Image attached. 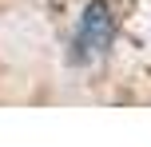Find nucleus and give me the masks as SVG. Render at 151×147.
Returning a JSON list of instances; mask_svg holds the SVG:
<instances>
[{
  "mask_svg": "<svg viewBox=\"0 0 151 147\" xmlns=\"http://www.w3.org/2000/svg\"><path fill=\"white\" fill-rule=\"evenodd\" d=\"M115 36V16L107 0H91L83 8L80 24H76V36H72V64H88L111 44Z\"/></svg>",
  "mask_w": 151,
  "mask_h": 147,
  "instance_id": "obj_1",
  "label": "nucleus"
}]
</instances>
